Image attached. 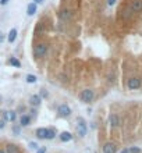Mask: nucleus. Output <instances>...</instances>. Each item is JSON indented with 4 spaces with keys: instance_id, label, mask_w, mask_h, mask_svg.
Wrapping results in <instances>:
<instances>
[{
    "instance_id": "473e14b6",
    "label": "nucleus",
    "mask_w": 142,
    "mask_h": 153,
    "mask_svg": "<svg viewBox=\"0 0 142 153\" xmlns=\"http://www.w3.org/2000/svg\"><path fill=\"white\" fill-rule=\"evenodd\" d=\"M0 100H1V96H0Z\"/></svg>"
},
{
    "instance_id": "b1692460",
    "label": "nucleus",
    "mask_w": 142,
    "mask_h": 153,
    "mask_svg": "<svg viewBox=\"0 0 142 153\" xmlns=\"http://www.w3.org/2000/svg\"><path fill=\"white\" fill-rule=\"evenodd\" d=\"M46 150H47L46 146H43V148H39V149L36 150V153H46Z\"/></svg>"
},
{
    "instance_id": "6e6552de",
    "label": "nucleus",
    "mask_w": 142,
    "mask_h": 153,
    "mask_svg": "<svg viewBox=\"0 0 142 153\" xmlns=\"http://www.w3.org/2000/svg\"><path fill=\"white\" fill-rule=\"evenodd\" d=\"M36 136L39 139H47V134H49V128H38L36 130Z\"/></svg>"
},
{
    "instance_id": "423d86ee",
    "label": "nucleus",
    "mask_w": 142,
    "mask_h": 153,
    "mask_svg": "<svg viewBox=\"0 0 142 153\" xmlns=\"http://www.w3.org/2000/svg\"><path fill=\"white\" fill-rule=\"evenodd\" d=\"M117 152V146L113 142H107L103 145V153H116Z\"/></svg>"
},
{
    "instance_id": "c85d7f7f",
    "label": "nucleus",
    "mask_w": 142,
    "mask_h": 153,
    "mask_svg": "<svg viewBox=\"0 0 142 153\" xmlns=\"http://www.w3.org/2000/svg\"><path fill=\"white\" fill-rule=\"evenodd\" d=\"M120 153H130V149H123Z\"/></svg>"
},
{
    "instance_id": "9d476101",
    "label": "nucleus",
    "mask_w": 142,
    "mask_h": 153,
    "mask_svg": "<svg viewBox=\"0 0 142 153\" xmlns=\"http://www.w3.org/2000/svg\"><path fill=\"white\" fill-rule=\"evenodd\" d=\"M131 10L135 11V13L142 11V0H134L131 3Z\"/></svg>"
},
{
    "instance_id": "4468645a",
    "label": "nucleus",
    "mask_w": 142,
    "mask_h": 153,
    "mask_svg": "<svg viewBox=\"0 0 142 153\" xmlns=\"http://www.w3.org/2000/svg\"><path fill=\"white\" fill-rule=\"evenodd\" d=\"M29 124H31V117L27 116V114L21 116V118H20V125H21V127H28Z\"/></svg>"
},
{
    "instance_id": "20e7f679",
    "label": "nucleus",
    "mask_w": 142,
    "mask_h": 153,
    "mask_svg": "<svg viewBox=\"0 0 142 153\" xmlns=\"http://www.w3.org/2000/svg\"><path fill=\"white\" fill-rule=\"evenodd\" d=\"M57 113H59V116H60V117L67 118V117H70V116H71V109H70L67 104H60V106H59V109H57Z\"/></svg>"
},
{
    "instance_id": "4be33fe9",
    "label": "nucleus",
    "mask_w": 142,
    "mask_h": 153,
    "mask_svg": "<svg viewBox=\"0 0 142 153\" xmlns=\"http://www.w3.org/2000/svg\"><path fill=\"white\" fill-rule=\"evenodd\" d=\"M130 153H141L139 148H130Z\"/></svg>"
},
{
    "instance_id": "a878e982",
    "label": "nucleus",
    "mask_w": 142,
    "mask_h": 153,
    "mask_svg": "<svg viewBox=\"0 0 142 153\" xmlns=\"http://www.w3.org/2000/svg\"><path fill=\"white\" fill-rule=\"evenodd\" d=\"M7 3H9V0H0V4H1V6H6Z\"/></svg>"
},
{
    "instance_id": "f257e3e1",
    "label": "nucleus",
    "mask_w": 142,
    "mask_h": 153,
    "mask_svg": "<svg viewBox=\"0 0 142 153\" xmlns=\"http://www.w3.org/2000/svg\"><path fill=\"white\" fill-rule=\"evenodd\" d=\"M77 132H78V135H79L81 138H84V136L87 135V132H88L87 121L84 120L82 117L77 118Z\"/></svg>"
},
{
    "instance_id": "2eb2a0df",
    "label": "nucleus",
    "mask_w": 142,
    "mask_h": 153,
    "mask_svg": "<svg viewBox=\"0 0 142 153\" xmlns=\"http://www.w3.org/2000/svg\"><path fill=\"white\" fill-rule=\"evenodd\" d=\"M36 13V3H29L28 4V7H27V14L29 15V17H32L33 14Z\"/></svg>"
},
{
    "instance_id": "7ed1b4c3",
    "label": "nucleus",
    "mask_w": 142,
    "mask_h": 153,
    "mask_svg": "<svg viewBox=\"0 0 142 153\" xmlns=\"http://www.w3.org/2000/svg\"><path fill=\"white\" fill-rule=\"evenodd\" d=\"M93 96H95V93H93L92 89H84V90L79 93V99H81L84 103L92 102V100H93Z\"/></svg>"
},
{
    "instance_id": "393cba45",
    "label": "nucleus",
    "mask_w": 142,
    "mask_h": 153,
    "mask_svg": "<svg viewBox=\"0 0 142 153\" xmlns=\"http://www.w3.org/2000/svg\"><path fill=\"white\" fill-rule=\"evenodd\" d=\"M4 122H6L4 120H0V130H3V128H4Z\"/></svg>"
},
{
    "instance_id": "f3484780",
    "label": "nucleus",
    "mask_w": 142,
    "mask_h": 153,
    "mask_svg": "<svg viewBox=\"0 0 142 153\" xmlns=\"http://www.w3.org/2000/svg\"><path fill=\"white\" fill-rule=\"evenodd\" d=\"M29 103H31L32 106H39V104H41V96H39V95H32V96L29 98Z\"/></svg>"
},
{
    "instance_id": "5701e85b",
    "label": "nucleus",
    "mask_w": 142,
    "mask_h": 153,
    "mask_svg": "<svg viewBox=\"0 0 142 153\" xmlns=\"http://www.w3.org/2000/svg\"><path fill=\"white\" fill-rule=\"evenodd\" d=\"M47 95H49V93H47L45 89H41V95H39L41 98H47Z\"/></svg>"
},
{
    "instance_id": "9b49d317",
    "label": "nucleus",
    "mask_w": 142,
    "mask_h": 153,
    "mask_svg": "<svg viewBox=\"0 0 142 153\" xmlns=\"http://www.w3.org/2000/svg\"><path fill=\"white\" fill-rule=\"evenodd\" d=\"M59 15H60V18H61V20H64V21L73 18V13H71L70 10H61L60 13H59Z\"/></svg>"
},
{
    "instance_id": "412c9836",
    "label": "nucleus",
    "mask_w": 142,
    "mask_h": 153,
    "mask_svg": "<svg viewBox=\"0 0 142 153\" xmlns=\"http://www.w3.org/2000/svg\"><path fill=\"white\" fill-rule=\"evenodd\" d=\"M29 149H33V150H38V143L36 142H29Z\"/></svg>"
},
{
    "instance_id": "1a4fd4ad",
    "label": "nucleus",
    "mask_w": 142,
    "mask_h": 153,
    "mask_svg": "<svg viewBox=\"0 0 142 153\" xmlns=\"http://www.w3.org/2000/svg\"><path fill=\"white\" fill-rule=\"evenodd\" d=\"M4 150H6V153H21L20 148H18L17 145H14V143H9Z\"/></svg>"
},
{
    "instance_id": "dca6fc26",
    "label": "nucleus",
    "mask_w": 142,
    "mask_h": 153,
    "mask_svg": "<svg viewBox=\"0 0 142 153\" xmlns=\"http://www.w3.org/2000/svg\"><path fill=\"white\" fill-rule=\"evenodd\" d=\"M15 38H17V29H15V28H11L9 35H7V41H9L10 43H13V42L15 41Z\"/></svg>"
},
{
    "instance_id": "aec40b11",
    "label": "nucleus",
    "mask_w": 142,
    "mask_h": 153,
    "mask_svg": "<svg viewBox=\"0 0 142 153\" xmlns=\"http://www.w3.org/2000/svg\"><path fill=\"white\" fill-rule=\"evenodd\" d=\"M56 136V130H53V128H49V134H47V139L50 141V139H53Z\"/></svg>"
},
{
    "instance_id": "39448f33",
    "label": "nucleus",
    "mask_w": 142,
    "mask_h": 153,
    "mask_svg": "<svg viewBox=\"0 0 142 153\" xmlns=\"http://www.w3.org/2000/svg\"><path fill=\"white\" fill-rule=\"evenodd\" d=\"M127 86H128V89H132V90H134V89H138V88L141 86V79L137 78V76H132V78L128 79Z\"/></svg>"
},
{
    "instance_id": "7c9ffc66",
    "label": "nucleus",
    "mask_w": 142,
    "mask_h": 153,
    "mask_svg": "<svg viewBox=\"0 0 142 153\" xmlns=\"http://www.w3.org/2000/svg\"><path fill=\"white\" fill-rule=\"evenodd\" d=\"M33 3H36V4H39V3H42V1H43V0H32Z\"/></svg>"
},
{
    "instance_id": "6ab92c4d",
    "label": "nucleus",
    "mask_w": 142,
    "mask_h": 153,
    "mask_svg": "<svg viewBox=\"0 0 142 153\" xmlns=\"http://www.w3.org/2000/svg\"><path fill=\"white\" fill-rule=\"evenodd\" d=\"M25 79H27V82H28V84H35V82H36V76L32 75V74H28Z\"/></svg>"
},
{
    "instance_id": "a211bd4d",
    "label": "nucleus",
    "mask_w": 142,
    "mask_h": 153,
    "mask_svg": "<svg viewBox=\"0 0 142 153\" xmlns=\"http://www.w3.org/2000/svg\"><path fill=\"white\" fill-rule=\"evenodd\" d=\"M9 63H10L11 66H14V67H21V63H20L15 57H11L10 60H9Z\"/></svg>"
},
{
    "instance_id": "cd10ccee",
    "label": "nucleus",
    "mask_w": 142,
    "mask_h": 153,
    "mask_svg": "<svg viewBox=\"0 0 142 153\" xmlns=\"http://www.w3.org/2000/svg\"><path fill=\"white\" fill-rule=\"evenodd\" d=\"M114 3H116V0H107V4H109V6H113Z\"/></svg>"
},
{
    "instance_id": "bb28decb",
    "label": "nucleus",
    "mask_w": 142,
    "mask_h": 153,
    "mask_svg": "<svg viewBox=\"0 0 142 153\" xmlns=\"http://www.w3.org/2000/svg\"><path fill=\"white\" fill-rule=\"evenodd\" d=\"M3 41H4V33L0 31V42H3Z\"/></svg>"
},
{
    "instance_id": "f8f14e48",
    "label": "nucleus",
    "mask_w": 142,
    "mask_h": 153,
    "mask_svg": "<svg viewBox=\"0 0 142 153\" xmlns=\"http://www.w3.org/2000/svg\"><path fill=\"white\" fill-rule=\"evenodd\" d=\"M17 118V113L15 111H4V120H9L11 122H14Z\"/></svg>"
},
{
    "instance_id": "f03ea898",
    "label": "nucleus",
    "mask_w": 142,
    "mask_h": 153,
    "mask_svg": "<svg viewBox=\"0 0 142 153\" xmlns=\"http://www.w3.org/2000/svg\"><path fill=\"white\" fill-rule=\"evenodd\" d=\"M47 53V45L46 43H39L35 46V49H33V56L36 57V59H42L45 57Z\"/></svg>"
},
{
    "instance_id": "c756f323",
    "label": "nucleus",
    "mask_w": 142,
    "mask_h": 153,
    "mask_svg": "<svg viewBox=\"0 0 142 153\" xmlns=\"http://www.w3.org/2000/svg\"><path fill=\"white\" fill-rule=\"evenodd\" d=\"M14 132L18 134V132H20V128H18V127H14Z\"/></svg>"
},
{
    "instance_id": "0eeeda50",
    "label": "nucleus",
    "mask_w": 142,
    "mask_h": 153,
    "mask_svg": "<svg viewBox=\"0 0 142 153\" xmlns=\"http://www.w3.org/2000/svg\"><path fill=\"white\" fill-rule=\"evenodd\" d=\"M109 124H110V127L117 128V127L120 125V117H119L117 114H111L109 117Z\"/></svg>"
},
{
    "instance_id": "2f4dec72",
    "label": "nucleus",
    "mask_w": 142,
    "mask_h": 153,
    "mask_svg": "<svg viewBox=\"0 0 142 153\" xmlns=\"http://www.w3.org/2000/svg\"><path fill=\"white\" fill-rule=\"evenodd\" d=\"M0 153H6V150H4V149H0Z\"/></svg>"
},
{
    "instance_id": "ddd939ff",
    "label": "nucleus",
    "mask_w": 142,
    "mask_h": 153,
    "mask_svg": "<svg viewBox=\"0 0 142 153\" xmlns=\"http://www.w3.org/2000/svg\"><path fill=\"white\" fill-rule=\"evenodd\" d=\"M71 139H73L71 132L64 131V132H61V134H60V141H61V142H70Z\"/></svg>"
}]
</instances>
